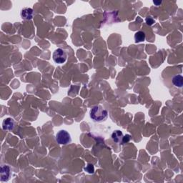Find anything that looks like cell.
<instances>
[{"label":"cell","mask_w":183,"mask_h":183,"mask_svg":"<svg viewBox=\"0 0 183 183\" xmlns=\"http://www.w3.org/2000/svg\"><path fill=\"white\" fill-rule=\"evenodd\" d=\"M145 39V33L142 31H139L135 33V42L138 43L141 42H144Z\"/></svg>","instance_id":"9c48e42d"},{"label":"cell","mask_w":183,"mask_h":183,"mask_svg":"<svg viewBox=\"0 0 183 183\" xmlns=\"http://www.w3.org/2000/svg\"><path fill=\"white\" fill-rule=\"evenodd\" d=\"M53 60L57 64H63L66 62L67 59V55L63 49L60 48L57 49L53 53Z\"/></svg>","instance_id":"3957f363"},{"label":"cell","mask_w":183,"mask_h":183,"mask_svg":"<svg viewBox=\"0 0 183 183\" xmlns=\"http://www.w3.org/2000/svg\"><path fill=\"white\" fill-rule=\"evenodd\" d=\"M56 140L59 145H67L71 142V135L67 131L62 130L59 131L56 135Z\"/></svg>","instance_id":"7a4b0ae2"},{"label":"cell","mask_w":183,"mask_h":183,"mask_svg":"<svg viewBox=\"0 0 183 183\" xmlns=\"http://www.w3.org/2000/svg\"><path fill=\"white\" fill-rule=\"evenodd\" d=\"M21 17L25 20H30L33 17V10L31 8H24L21 11Z\"/></svg>","instance_id":"277c9868"},{"label":"cell","mask_w":183,"mask_h":183,"mask_svg":"<svg viewBox=\"0 0 183 183\" xmlns=\"http://www.w3.org/2000/svg\"><path fill=\"white\" fill-rule=\"evenodd\" d=\"M85 171H86L87 172H88L89 174H93L95 172V168L94 165L92 164H88L87 165L85 168Z\"/></svg>","instance_id":"30bf717a"},{"label":"cell","mask_w":183,"mask_h":183,"mask_svg":"<svg viewBox=\"0 0 183 183\" xmlns=\"http://www.w3.org/2000/svg\"><path fill=\"white\" fill-rule=\"evenodd\" d=\"M10 177V168L9 166H2L1 168V181H7Z\"/></svg>","instance_id":"8992f818"},{"label":"cell","mask_w":183,"mask_h":183,"mask_svg":"<svg viewBox=\"0 0 183 183\" xmlns=\"http://www.w3.org/2000/svg\"><path fill=\"white\" fill-rule=\"evenodd\" d=\"M108 113L102 106H95L91 109L90 117L95 122H102L107 118Z\"/></svg>","instance_id":"6da1fadb"},{"label":"cell","mask_w":183,"mask_h":183,"mask_svg":"<svg viewBox=\"0 0 183 183\" xmlns=\"http://www.w3.org/2000/svg\"><path fill=\"white\" fill-rule=\"evenodd\" d=\"M145 21H146L147 25L149 26H152L155 23V20L152 17H148L145 19Z\"/></svg>","instance_id":"8fae6325"},{"label":"cell","mask_w":183,"mask_h":183,"mask_svg":"<svg viewBox=\"0 0 183 183\" xmlns=\"http://www.w3.org/2000/svg\"><path fill=\"white\" fill-rule=\"evenodd\" d=\"M131 139V136L130 135H125V136H123L122 140V143L125 144V143H127L128 142H130Z\"/></svg>","instance_id":"7c38bea8"},{"label":"cell","mask_w":183,"mask_h":183,"mask_svg":"<svg viewBox=\"0 0 183 183\" xmlns=\"http://www.w3.org/2000/svg\"><path fill=\"white\" fill-rule=\"evenodd\" d=\"M153 3H154V4H155V5H156L157 6H158L159 5H160V4H161V3H162V2H160V1H159V2H156V1H154V2H153Z\"/></svg>","instance_id":"4fadbf2b"},{"label":"cell","mask_w":183,"mask_h":183,"mask_svg":"<svg viewBox=\"0 0 183 183\" xmlns=\"http://www.w3.org/2000/svg\"><path fill=\"white\" fill-rule=\"evenodd\" d=\"M172 83L175 87L181 88L183 86V77L182 75H178L173 77Z\"/></svg>","instance_id":"ba28073f"},{"label":"cell","mask_w":183,"mask_h":183,"mask_svg":"<svg viewBox=\"0 0 183 183\" xmlns=\"http://www.w3.org/2000/svg\"><path fill=\"white\" fill-rule=\"evenodd\" d=\"M15 122L13 119L8 117L3 121L2 123V128L5 130H12L15 127Z\"/></svg>","instance_id":"5b68a950"},{"label":"cell","mask_w":183,"mask_h":183,"mask_svg":"<svg viewBox=\"0 0 183 183\" xmlns=\"http://www.w3.org/2000/svg\"><path fill=\"white\" fill-rule=\"evenodd\" d=\"M123 137V134L120 130H115L112 134V139L115 142L119 143L122 141Z\"/></svg>","instance_id":"52a82bcc"}]
</instances>
